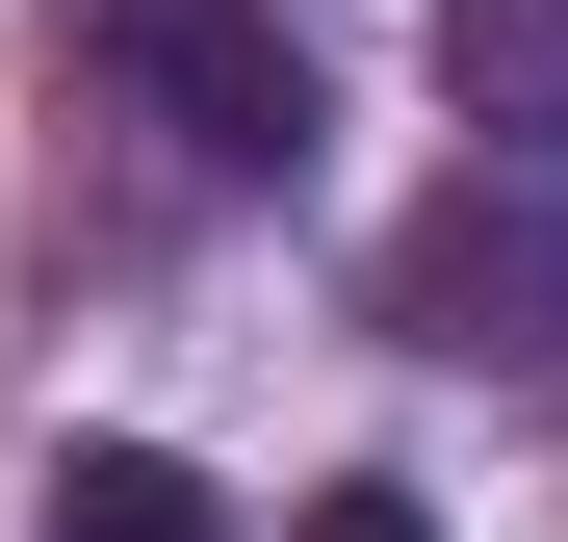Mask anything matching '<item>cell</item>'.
Listing matches in <instances>:
<instances>
[{
  "mask_svg": "<svg viewBox=\"0 0 568 542\" xmlns=\"http://www.w3.org/2000/svg\"><path fill=\"white\" fill-rule=\"evenodd\" d=\"M104 78H130L207 181H311V130H336V104H311V52H284L258 0H104Z\"/></svg>",
  "mask_w": 568,
  "mask_h": 542,
  "instance_id": "cell-1",
  "label": "cell"
},
{
  "mask_svg": "<svg viewBox=\"0 0 568 542\" xmlns=\"http://www.w3.org/2000/svg\"><path fill=\"white\" fill-rule=\"evenodd\" d=\"M439 104H465V155H542L568 130V0H439Z\"/></svg>",
  "mask_w": 568,
  "mask_h": 542,
  "instance_id": "cell-3",
  "label": "cell"
},
{
  "mask_svg": "<svg viewBox=\"0 0 568 542\" xmlns=\"http://www.w3.org/2000/svg\"><path fill=\"white\" fill-rule=\"evenodd\" d=\"M542 310H568V233L517 207V155H465L439 207L388 233V336H439V361H542Z\"/></svg>",
  "mask_w": 568,
  "mask_h": 542,
  "instance_id": "cell-2",
  "label": "cell"
},
{
  "mask_svg": "<svg viewBox=\"0 0 568 542\" xmlns=\"http://www.w3.org/2000/svg\"><path fill=\"white\" fill-rule=\"evenodd\" d=\"M284 542H439V491H388V466H362V491H311Z\"/></svg>",
  "mask_w": 568,
  "mask_h": 542,
  "instance_id": "cell-5",
  "label": "cell"
},
{
  "mask_svg": "<svg viewBox=\"0 0 568 542\" xmlns=\"http://www.w3.org/2000/svg\"><path fill=\"white\" fill-rule=\"evenodd\" d=\"M52 542H233V491L181 466V439H78V466H52Z\"/></svg>",
  "mask_w": 568,
  "mask_h": 542,
  "instance_id": "cell-4",
  "label": "cell"
}]
</instances>
